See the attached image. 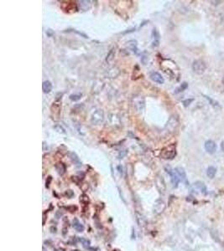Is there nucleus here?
<instances>
[{
	"label": "nucleus",
	"mask_w": 224,
	"mask_h": 251,
	"mask_svg": "<svg viewBox=\"0 0 224 251\" xmlns=\"http://www.w3.org/2000/svg\"><path fill=\"white\" fill-rule=\"evenodd\" d=\"M104 121V111L102 109L95 110L91 116V122L92 125H99Z\"/></svg>",
	"instance_id": "obj_2"
},
{
	"label": "nucleus",
	"mask_w": 224,
	"mask_h": 251,
	"mask_svg": "<svg viewBox=\"0 0 224 251\" xmlns=\"http://www.w3.org/2000/svg\"><path fill=\"white\" fill-rule=\"evenodd\" d=\"M152 39H153V42H152V46L153 47H157L159 46V44H160V33L157 30L156 28H154L153 30H152Z\"/></svg>",
	"instance_id": "obj_8"
},
{
	"label": "nucleus",
	"mask_w": 224,
	"mask_h": 251,
	"mask_svg": "<svg viewBox=\"0 0 224 251\" xmlns=\"http://www.w3.org/2000/svg\"><path fill=\"white\" fill-rule=\"evenodd\" d=\"M193 187L196 188V190L200 191L201 193H204V194L207 193V187H206L204 183H202V182H201V181H197L196 183H194Z\"/></svg>",
	"instance_id": "obj_12"
},
{
	"label": "nucleus",
	"mask_w": 224,
	"mask_h": 251,
	"mask_svg": "<svg viewBox=\"0 0 224 251\" xmlns=\"http://www.w3.org/2000/svg\"><path fill=\"white\" fill-rule=\"evenodd\" d=\"M187 87H188V84L186 82H183L182 84H181L180 86H178L175 90V94H178V93H181V92H182V91H184L185 90H186L187 89Z\"/></svg>",
	"instance_id": "obj_22"
},
{
	"label": "nucleus",
	"mask_w": 224,
	"mask_h": 251,
	"mask_svg": "<svg viewBox=\"0 0 224 251\" xmlns=\"http://www.w3.org/2000/svg\"><path fill=\"white\" fill-rule=\"evenodd\" d=\"M79 241L82 243L83 247L88 248L89 246H90V241H89V240H87V239H85V238H80V239H79Z\"/></svg>",
	"instance_id": "obj_27"
},
{
	"label": "nucleus",
	"mask_w": 224,
	"mask_h": 251,
	"mask_svg": "<svg viewBox=\"0 0 224 251\" xmlns=\"http://www.w3.org/2000/svg\"><path fill=\"white\" fill-rule=\"evenodd\" d=\"M178 124H179V122H178V119L176 116H170V118L169 119V121L167 122V124H166V128L169 130L170 132H174L175 130L176 129V127L178 126Z\"/></svg>",
	"instance_id": "obj_5"
},
{
	"label": "nucleus",
	"mask_w": 224,
	"mask_h": 251,
	"mask_svg": "<svg viewBox=\"0 0 224 251\" xmlns=\"http://www.w3.org/2000/svg\"><path fill=\"white\" fill-rule=\"evenodd\" d=\"M145 99L143 98L142 96L139 97H135L134 98V106L137 108L138 110H141L144 109L145 107Z\"/></svg>",
	"instance_id": "obj_11"
},
{
	"label": "nucleus",
	"mask_w": 224,
	"mask_h": 251,
	"mask_svg": "<svg viewBox=\"0 0 224 251\" xmlns=\"http://www.w3.org/2000/svg\"><path fill=\"white\" fill-rule=\"evenodd\" d=\"M118 172H119V173H121V174H122V173H123L122 166H120V165H119V166H118Z\"/></svg>",
	"instance_id": "obj_31"
},
{
	"label": "nucleus",
	"mask_w": 224,
	"mask_h": 251,
	"mask_svg": "<svg viewBox=\"0 0 224 251\" xmlns=\"http://www.w3.org/2000/svg\"><path fill=\"white\" fill-rule=\"evenodd\" d=\"M69 157H70V158H71V162L74 163L75 166H76V168H80V167L82 166V162H81V161H80L78 156H77L76 153H73V152L69 153Z\"/></svg>",
	"instance_id": "obj_13"
},
{
	"label": "nucleus",
	"mask_w": 224,
	"mask_h": 251,
	"mask_svg": "<svg viewBox=\"0 0 224 251\" xmlns=\"http://www.w3.org/2000/svg\"><path fill=\"white\" fill-rule=\"evenodd\" d=\"M156 187L159 189L160 192H165V181L163 179L162 177H158L157 179H156Z\"/></svg>",
	"instance_id": "obj_15"
},
{
	"label": "nucleus",
	"mask_w": 224,
	"mask_h": 251,
	"mask_svg": "<svg viewBox=\"0 0 224 251\" xmlns=\"http://www.w3.org/2000/svg\"><path fill=\"white\" fill-rule=\"evenodd\" d=\"M193 101H194V99H187V100H185V101H183V102H182V103H183L184 106H185V107H186V106H188L189 105H190V104H191V103Z\"/></svg>",
	"instance_id": "obj_30"
},
{
	"label": "nucleus",
	"mask_w": 224,
	"mask_h": 251,
	"mask_svg": "<svg viewBox=\"0 0 224 251\" xmlns=\"http://www.w3.org/2000/svg\"><path fill=\"white\" fill-rule=\"evenodd\" d=\"M55 170L57 171V173H59L60 175H63L64 173H66V166L64 163L62 162H59V163H56L55 166Z\"/></svg>",
	"instance_id": "obj_20"
},
{
	"label": "nucleus",
	"mask_w": 224,
	"mask_h": 251,
	"mask_svg": "<svg viewBox=\"0 0 224 251\" xmlns=\"http://www.w3.org/2000/svg\"><path fill=\"white\" fill-rule=\"evenodd\" d=\"M176 155V144H170V145L165 147V148L160 153V156L164 159H173Z\"/></svg>",
	"instance_id": "obj_1"
},
{
	"label": "nucleus",
	"mask_w": 224,
	"mask_h": 251,
	"mask_svg": "<svg viewBox=\"0 0 224 251\" xmlns=\"http://www.w3.org/2000/svg\"><path fill=\"white\" fill-rule=\"evenodd\" d=\"M149 77H150V79L153 81L157 83V84H160V85L164 84V82H165V80L163 78V76L160 73H158V72H152L150 74V75H149Z\"/></svg>",
	"instance_id": "obj_9"
},
{
	"label": "nucleus",
	"mask_w": 224,
	"mask_h": 251,
	"mask_svg": "<svg viewBox=\"0 0 224 251\" xmlns=\"http://www.w3.org/2000/svg\"><path fill=\"white\" fill-rule=\"evenodd\" d=\"M78 6L83 11H86L91 8V1H78Z\"/></svg>",
	"instance_id": "obj_19"
},
{
	"label": "nucleus",
	"mask_w": 224,
	"mask_h": 251,
	"mask_svg": "<svg viewBox=\"0 0 224 251\" xmlns=\"http://www.w3.org/2000/svg\"><path fill=\"white\" fill-rule=\"evenodd\" d=\"M42 90L44 93L48 94L52 90V84L49 80H45L42 84Z\"/></svg>",
	"instance_id": "obj_17"
},
{
	"label": "nucleus",
	"mask_w": 224,
	"mask_h": 251,
	"mask_svg": "<svg viewBox=\"0 0 224 251\" xmlns=\"http://www.w3.org/2000/svg\"><path fill=\"white\" fill-rule=\"evenodd\" d=\"M204 96H205V98H206L207 100V101H208L209 103H210V104H211L212 106H213L214 107H216H216L220 108L221 106H220V105H219V103H218V102L216 101H214V100H212V98H210V97L207 96V95H204Z\"/></svg>",
	"instance_id": "obj_25"
},
{
	"label": "nucleus",
	"mask_w": 224,
	"mask_h": 251,
	"mask_svg": "<svg viewBox=\"0 0 224 251\" xmlns=\"http://www.w3.org/2000/svg\"><path fill=\"white\" fill-rule=\"evenodd\" d=\"M126 47L129 50L133 51L134 53L138 52V44L136 40H129L126 43Z\"/></svg>",
	"instance_id": "obj_14"
},
{
	"label": "nucleus",
	"mask_w": 224,
	"mask_h": 251,
	"mask_svg": "<svg viewBox=\"0 0 224 251\" xmlns=\"http://www.w3.org/2000/svg\"><path fill=\"white\" fill-rule=\"evenodd\" d=\"M175 171L176 172L179 177L181 178V181L186 182V174H185V172L184 169L181 168V167H178L176 168H175Z\"/></svg>",
	"instance_id": "obj_18"
},
{
	"label": "nucleus",
	"mask_w": 224,
	"mask_h": 251,
	"mask_svg": "<svg viewBox=\"0 0 224 251\" xmlns=\"http://www.w3.org/2000/svg\"><path fill=\"white\" fill-rule=\"evenodd\" d=\"M54 128L55 129V131H57L59 133H61V134H66L67 133V132H66V130L63 128L62 126L61 125H56L54 126Z\"/></svg>",
	"instance_id": "obj_28"
},
{
	"label": "nucleus",
	"mask_w": 224,
	"mask_h": 251,
	"mask_svg": "<svg viewBox=\"0 0 224 251\" xmlns=\"http://www.w3.org/2000/svg\"><path fill=\"white\" fill-rule=\"evenodd\" d=\"M165 170H166V173H168L170 177V180H171V183L173 184V187L174 188H177L179 183H180V182H181V178L179 177L176 172L175 171V169L173 170L170 168H165Z\"/></svg>",
	"instance_id": "obj_4"
},
{
	"label": "nucleus",
	"mask_w": 224,
	"mask_h": 251,
	"mask_svg": "<svg viewBox=\"0 0 224 251\" xmlns=\"http://www.w3.org/2000/svg\"><path fill=\"white\" fill-rule=\"evenodd\" d=\"M135 219H136V222H137V224H138L139 227H145V226H146L147 220H146L145 216L143 215V214L138 212L136 213H135Z\"/></svg>",
	"instance_id": "obj_10"
},
{
	"label": "nucleus",
	"mask_w": 224,
	"mask_h": 251,
	"mask_svg": "<svg viewBox=\"0 0 224 251\" xmlns=\"http://www.w3.org/2000/svg\"><path fill=\"white\" fill-rule=\"evenodd\" d=\"M165 209V203L163 200L159 199V200H157L154 203V213H156V214L161 213Z\"/></svg>",
	"instance_id": "obj_7"
},
{
	"label": "nucleus",
	"mask_w": 224,
	"mask_h": 251,
	"mask_svg": "<svg viewBox=\"0 0 224 251\" xmlns=\"http://www.w3.org/2000/svg\"><path fill=\"white\" fill-rule=\"evenodd\" d=\"M216 173V168L213 166H210L207 170V175L210 178H213Z\"/></svg>",
	"instance_id": "obj_21"
},
{
	"label": "nucleus",
	"mask_w": 224,
	"mask_h": 251,
	"mask_svg": "<svg viewBox=\"0 0 224 251\" xmlns=\"http://www.w3.org/2000/svg\"><path fill=\"white\" fill-rule=\"evenodd\" d=\"M207 70L206 63L201 59H197L192 64V71L197 75H202Z\"/></svg>",
	"instance_id": "obj_3"
},
{
	"label": "nucleus",
	"mask_w": 224,
	"mask_h": 251,
	"mask_svg": "<svg viewBox=\"0 0 224 251\" xmlns=\"http://www.w3.org/2000/svg\"><path fill=\"white\" fill-rule=\"evenodd\" d=\"M204 147L206 152L207 153H209V154H213V153H215V152L216 151V143L212 141V140H207V141L205 142Z\"/></svg>",
	"instance_id": "obj_6"
},
{
	"label": "nucleus",
	"mask_w": 224,
	"mask_h": 251,
	"mask_svg": "<svg viewBox=\"0 0 224 251\" xmlns=\"http://www.w3.org/2000/svg\"><path fill=\"white\" fill-rule=\"evenodd\" d=\"M80 202L84 204H87L89 202H90V199H89V197L87 196V194L83 193L80 196Z\"/></svg>",
	"instance_id": "obj_24"
},
{
	"label": "nucleus",
	"mask_w": 224,
	"mask_h": 251,
	"mask_svg": "<svg viewBox=\"0 0 224 251\" xmlns=\"http://www.w3.org/2000/svg\"><path fill=\"white\" fill-rule=\"evenodd\" d=\"M222 84L224 85V76H223V78H222Z\"/></svg>",
	"instance_id": "obj_33"
},
{
	"label": "nucleus",
	"mask_w": 224,
	"mask_h": 251,
	"mask_svg": "<svg viewBox=\"0 0 224 251\" xmlns=\"http://www.w3.org/2000/svg\"><path fill=\"white\" fill-rule=\"evenodd\" d=\"M114 56H115V49H112V50L109 51V53L107 54V58H106L107 62V63L111 62V61L114 59Z\"/></svg>",
	"instance_id": "obj_23"
},
{
	"label": "nucleus",
	"mask_w": 224,
	"mask_h": 251,
	"mask_svg": "<svg viewBox=\"0 0 224 251\" xmlns=\"http://www.w3.org/2000/svg\"><path fill=\"white\" fill-rule=\"evenodd\" d=\"M72 227L74 228L77 232H83L84 228H85L84 226H83V224H81L80 221L76 218H75L73 221H72Z\"/></svg>",
	"instance_id": "obj_16"
},
{
	"label": "nucleus",
	"mask_w": 224,
	"mask_h": 251,
	"mask_svg": "<svg viewBox=\"0 0 224 251\" xmlns=\"http://www.w3.org/2000/svg\"><path fill=\"white\" fill-rule=\"evenodd\" d=\"M82 94H71L69 96V99L72 101H77L80 99L82 98Z\"/></svg>",
	"instance_id": "obj_26"
},
{
	"label": "nucleus",
	"mask_w": 224,
	"mask_h": 251,
	"mask_svg": "<svg viewBox=\"0 0 224 251\" xmlns=\"http://www.w3.org/2000/svg\"><path fill=\"white\" fill-rule=\"evenodd\" d=\"M114 251H117V250H114Z\"/></svg>",
	"instance_id": "obj_34"
},
{
	"label": "nucleus",
	"mask_w": 224,
	"mask_h": 251,
	"mask_svg": "<svg viewBox=\"0 0 224 251\" xmlns=\"http://www.w3.org/2000/svg\"><path fill=\"white\" fill-rule=\"evenodd\" d=\"M221 149H222V151L224 153V140L222 141V143H221Z\"/></svg>",
	"instance_id": "obj_32"
},
{
	"label": "nucleus",
	"mask_w": 224,
	"mask_h": 251,
	"mask_svg": "<svg viewBox=\"0 0 224 251\" xmlns=\"http://www.w3.org/2000/svg\"><path fill=\"white\" fill-rule=\"evenodd\" d=\"M127 153H128L127 150H123V151H121V152L119 153V154H118V159H122V158H123V157L126 156Z\"/></svg>",
	"instance_id": "obj_29"
}]
</instances>
